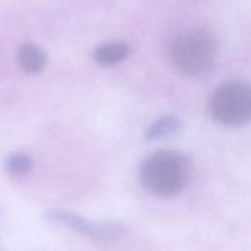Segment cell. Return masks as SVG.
Listing matches in <instances>:
<instances>
[{
	"instance_id": "cell-1",
	"label": "cell",
	"mask_w": 251,
	"mask_h": 251,
	"mask_svg": "<svg viewBox=\"0 0 251 251\" xmlns=\"http://www.w3.org/2000/svg\"><path fill=\"white\" fill-rule=\"evenodd\" d=\"M191 179V161L177 151H157L139 167L141 185L152 195L170 198L180 194Z\"/></svg>"
},
{
	"instance_id": "cell-2",
	"label": "cell",
	"mask_w": 251,
	"mask_h": 251,
	"mask_svg": "<svg viewBox=\"0 0 251 251\" xmlns=\"http://www.w3.org/2000/svg\"><path fill=\"white\" fill-rule=\"evenodd\" d=\"M219 50L217 40L207 31L195 30L180 34L170 48L173 65L185 75L205 73L216 61Z\"/></svg>"
},
{
	"instance_id": "cell-3",
	"label": "cell",
	"mask_w": 251,
	"mask_h": 251,
	"mask_svg": "<svg viewBox=\"0 0 251 251\" xmlns=\"http://www.w3.org/2000/svg\"><path fill=\"white\" fill-rule=\"evenodd\" d=\"M211 117L227 127H241L251 121V86L244 81L220 84L210 99Z\"/></svg>"
},
{
	"instance_id": "cell-4",
	"label": "cell",
	"mask_w": 251,
	"mask_h": 251,
	"mask_svg": "<svg viewBox=\"0 0 251 251\" xmlns=\"http://www.w3.org/2000/svg\"><path fill=\"white\" fill-rule=\"evenodd\" d=\"M49 217L95 239H117L126 232V227L120 223H95L70 211H52L49 213Z\"/></svg>"
},
{
	"instance_id": "cell-5",
	"label": "cell",
	"mask_w": 251,
	"mask_h": 251,
	"mask_svg": "<svg viewBox=\"0 0 251 251\" xmlns=\"http://www.w3.org/2000/svg\"><path fill=\"white\" fill-rule=\"evenodd\" d=\"M182 130V121L175 115H166L155 120L147 129L145 135L148 141H161L176 136Z\"/></svg>"
},
{
	"instance_id": "cell-6",
	"label": "cell",
	"mask_w": 251,
	"mask_h": 251,
	"mask_svg": "<svg viewBox=\"0 0 251 251\" xmlns=\"http://www.w3.org/2000/svg\"><path fill=\"white\" fill-rule=\"evenodd\" d=\"M18 64L25 73H39L46 65V53L36 45L25 43L18 49Z\"/></svg>"
},
{
	"instance_id": "cell-7",
	"label": "cell",
	"mask_w": 251,
	"mask_h": 251,
	"mask_svg": "<svg viewBox=\"0 0 251 251\" xmlns=\"http://www.w3.org/2000/svg\"><path fill=\"white\" fill-rule=\"evenodd\" d=\"M129 46L123 43V42H109L105 43L102 46H99L95 53L93 58L98 64L100 65H115L121 61H124L129 56Z\"/></svg>"
},
{
	"instance_id": "cell-8",
	"label": "cell",
	"mask_w": 251,
	"mask_h": 251,
	"mask_svg": "<svg viewBox=\"0 0 251 251\" xmlns=\"http://www.w3.org/2000/svg\"><path fill=\"white\" fill-rule=\"evenodd\" d=\"M33 161L27 154H12L6 160V169L14 175H25L31 170Z\"/></svg>"
}]
</instances>
